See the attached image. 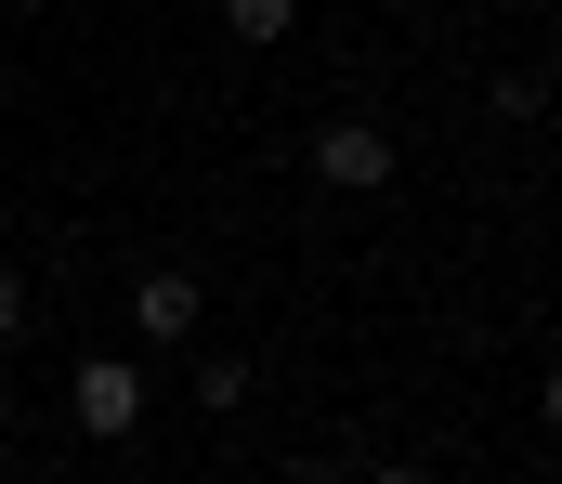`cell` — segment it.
Returning <instances> with one entry per match:
<instances>
[{
	"label": "cell",
	"mask_w": 562,
	"mask_h": 484,
	"mask_svg": "<svg viewBox=\"0 0 562 484\" xmlns=\"http://www.w3.org/2000/svg\"><path fill=\"white\" fill-rule=\"evenodd\" d=\"M367 484H431V472H419V459H380V472H367Z\"/></svg>",
	"instance_id": "7"
},
{
	"label": "cell",
	"mask_w": 562,
	"mask_h": 484,
	"mask_svg": "<svg viewBox=\"0 0 562 484\" xmlns=\"http://www.w3.org/2000/svg\"><path fill=\"white\" fill-rule=\"evenodd\" d=\"M550 432H562V367H550Z\"/></svg>",
	"instance_id": "8"
},
{
	"label": "cell",
	"mask_w": 562,
	"mask_h": 484,
	"mask_svg": "<svg viewBox=\"0 0 562 484\" xmlns=\"http://www.w3.org/2000/svg\"><path fill=\"white\" fill-rule=\"evenodd\" d=\"M132 327H144V340H196V275H144Z\"/></svg>",
	"instance_id": "3"
},
{
	"label": "cell",
	"mask_w": 562,
	"mask_h": 484,
	"mask_svg": "<svg viewBox=\"0 0 562 484\" xmlns=\"http://www.w3.org/2000/svg\"><path fill=\"white\" fill-rule=\"evenodd\" d=\"M314 183L380 196V183H393V132H380V119H327V132H314Z\"/></svg>",
	"instance_id": "2"
},
{
	"label": "cell",
	"mask_w": 562,
	"mask_h": 484,
	"mask_svg": "<svg viewBox=\"0 0 562 484\" xmlns=\"http://www.w3.org/2000/svg\"><path fill=\"white\" fill-rule=\"evenodd\" d=\"M288 26H301V0H223V40H249V53L288 40Z\"/></svg>",
	"instance_id": "4"
},
{
	"label": "cell",
	"mask_w": 562,
	"mask_h": 484,
	"mask_svg": "<svg viewBox=\"0 0 562 484\" xmlns=\"http://www.w3.org/2000/svg\"><path fill=\"white\" fill-rule=\"evenodd\" d=\"M196 393L210 406H249V353H196Z\"/></svg>",
	"instance_id": "5"
},
{
	"label": "cell",
	"mask_w": 562,
	"mask_h": 484,
	"mask_svg": "<svg viewBox=\"0 0 562 484\" xmlns=\"http://www.w3.org/2000/svg\"><path fill=\"white\" fill-rule=\"evenodd\" d=\"M66 406H79L92 446H132V432H144V367H132V353H92V367L66 380Z\"/></svg>",
	"instance_id": "1"
},
{
	"label": "cell",
	"mask_w": 562,
	"mask_h": 484,
	"mask_svg": "<svg viewBox=\"0 0 562 484\" xmlns=\"http://www.w3.org/2000/svg\"><path fill=\"white\" fill-rule=\"evenodd\" d=\"M13 327H26V275L0 262V340H13Z\"/></svg>",
	"instance_id": "6"
}]
</instances>
